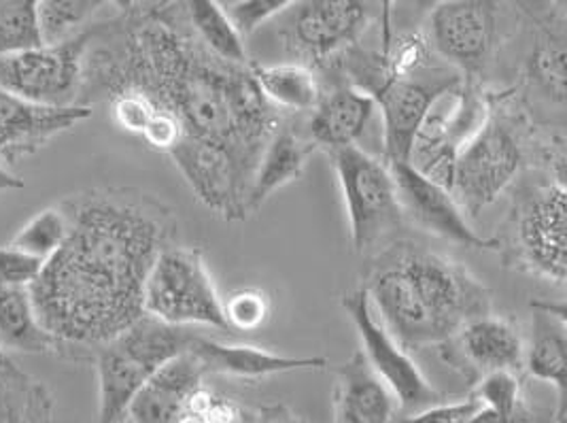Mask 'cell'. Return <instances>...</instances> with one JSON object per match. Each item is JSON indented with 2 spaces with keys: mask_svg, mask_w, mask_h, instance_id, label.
Wrapping results in <instances>:
<instances>
[{
  "mask_svg": "<svg viewBox=\"0 0 567 423\" xmlns=\"http://www.w3.org/2000/svg\"><path fill=\"white\" fill-rule=\"evenodd\" d=\"M132 90L179 122L183 134L226 149L254 177L261 152L281 128V115L249 73L215 58L196 39L183 2H128L94 22L83 62L79 106Z\"/></svg>",
  "mask_w": 567,
  "mask_h": 423,
  "instance_id": "cell-1",
  "label": "cell"
},
{
  "mask_svg": "<svg viewBox=\"0 0 567 423\" xmlns=\"http://www.w3.org/2000/svg\"><path fill=\"white\" fill-rule=\"evenodd\" d=\"M58 207L66 238L28 291L60 358L83 362L145 316L150 270L179 226L166 205L132 187L85 189Z\"/></svg>",
  "mask_w": 567,
  "mask_h": 423,
  "instance_id": "cell-2",
  "label": "cell"
},
{
  "mask_svg": "<svg viewBox=\"0 0 567 423\" xmlns=\"http://www.w3.org/2000/svg\"><path fill=\"white\" fill-rule=\"evenodd\" d=\"M374 316L404 351L444 344L493 313V293L465 266L409 240L381 249L361 286Z\"/></svg>",
  "mask_w": 567,
  "mask_h": 423,
  "instance_id": "cell-3",
  "label": "cell"
},
{
  "mask_svg": "<svg viewBox=\"0 0 567 423\" xmlns=\"http://www.w3.org/2000/svg\"><path fill=\"white\" fill-rule=\"evenodd\" d=\"M534 128L515 94H491V111L483 128L465 145L453 168L451 194L467 215L478 217L491 207L527 164Z\"/></svg>",
  "mask_w": 567,
  "mask_h": 423,
  "instance_id": "cell-4",
  "label": "cell"
},
{
  "mask_svg": "<svg viewBox=\"0 0 567 423\" xmlns=\"http://www.w3.org/2000/svg\"><path fill=\"white\" fill-rule=\"evenodd\" d=\"M566 177L525 182L497 238L504 262L518 272L564 286L567 277Z\"/></svg>",
  "mask_w": 567,
  "mask_h": 423,
  "instance_id": "cell-5",
  "label": "cell"
},
{
  "mask_svg": "<svg viewBox=\"0 0 567 423\" xmlns=\"http://www.w3.org/2000/svg\"><path fill=\"white\" fill-rule=\"evenodd\" d=\"M189 328L168 326L152 316L136 319L122 334L92 353L99 374L96 423H122L132 398L164 364L196 341Z\"/></svg>",
  "mask_w": 567,
  "mask_h": 423,
  "instance_id": "cell-6",
  "label": "cell"
},
{
  "mask_svg": "<svg viewBox=\"0 0 567 423\" xmlns=\"http://www.w3.org/2000/svg\"><path fill=\"white\" fill-rule=\"evenodd\" d=\"M143 311L177 328L230 332L224 300L200 247L171 245L155 258L145 283Z\"/></svg>",
  "mask_w": 567,
  "mask_h": 423,
  "instance_id": "cell-7",
  "label": "cell"
},
{
  "mask_svg": "<svg viewBox=\"0 0 567 423\" xmlns=\"http://www.w3.org/2000/svg\"><path fill=\"white\" fill-rule=\"evenodd\" d=\"M353 87L374 99L383 113V162H409L416 131L442 90L462 81L455 71H436L423 78L421 71L406 78H389L381 53H363L351 66Z\"/></svg>",
  "mask_w": 567,
  "mask_h": 423,
  "instance_id": "cell-8",
  "label": "cell"
},
{
  "mask_svg": "<svg viewBox=\"0 0 567 423\" xmlns=\"http://www.w3.org/2000/svg\"><path fill=\"white\" fill-rule=\"evenodd\" d=\"M491 111V92L460 81L432 101L416 136L409 164L423 177L451 192L457 156L483 128Z\"/></svg>",
  "mask_w": 567,
  "mask_h": 423,
  "instance_id": "cell-9",
  "label": "cell"
},
{
  "mask_svg": "<svg viewBox=\"0 0 567 423\" xmlns=\"http://www.w3.org/2000/svg\"><path fill=\"white\" fill-rule=\"evenodd\" d=\"M330 159L349 217L353 249L361 256L377 251L404 221L388 164L360 145L330 152Z\"/></svg>",
  "mask_w": 567,
  "mask_h": 423,
  "instance_id": "cell-10",
  "label": "cell"
},
{
  "mask_svg": "<svg viewBox=\"0 0 567 423\" xmlns=\"http://www.w3.org/2000/svg\"><path fill=\"white\" fill-rule=\"evenodd\" d=\"M94 24L75 37L16 53L0 60V90L50 109L79 106L83 85V62L92 41Z\"/></svg>",
  "mask_w": 567,
  "mask_h": 423,
  "instance_id": "cell-11",
  "label": "cell"
},
{
  "mask_svg": "<svg viewBox=\"0 0 567 423\" xmlns=\"http://www.w3.org/2000/svg\"><path fill=\"white\" fill-rule=\"evenodd\" d=\"M342 309L360 334V351L365 362L391 390L404 417L444 402V394L427 381L409 351L398 344L374 316L363 288L344 293Z\"/></svg>",
  "mask_w": 567,
  "mask_h": 423,
  "instance_id": "cell-12",
  "label": "cell"
},
{
  "mask_svg": "<svg viewBox=\"0 0 567 423\" xmlns=\"http://www.w3.org/2000/svg\"><path fill=\"white\" fill-rule=\"evenodd\" d=\"M427 41L462 80L481 85L499 43V4L489 0L440 2L430 18Z\"/></svg>",
  "mask_w": 567,
  "mask_h": 423,
  "instance_id": "cell-13",
  "label": "cell"
},
{
  "mask_svg": "<svg viewBox=\"0 0 567 423\" xmlns=\"http://www.w3.org/2000/svg\"><path fill=\"white\" fill-rule=\"evenodd\" d=\"M389 171L395 182L402 217L409 219L419 230L465 249H499L497 238L483 237L474 230L467 215L462 212V207L446 187L423 177L409 162L389 164Z\"/></svg>",
  "mask_w": 567,
  "mask_h": 423,
  "instance_id": "cell-14",
  "label": "cell"
},
{
  "mask_svg": "<svg viewBox=\"0 0 567 423\" xmlns=\"http://www.w3.org/2000/svg\"><path fill=\"white\" fill-rule=\"evenodd\" d=\"M289 43L317 66L330 71L336 60L360 45L370 27V9L358 0H312L296 4Z\"/></svg>",
  "mask_w": 567,
  "mask_h": 423,
  "instance_id": "cell-15",
  "label": "cell"
},
{
  "mask_svg": "<svg viewBox=\"0 0 567 423\" xmlns=\"http://www.w3.org/2000/svg\"><path fill=\"white\" fill-rule=\"evenodd\" d=\"M168 156L207 209L228 221L247 219L245 198L249 177L226 149L207 141L183 136Z\"/></svg>",
  "mask_w": 567,
  "mask_h": 423,
  "instance_id": "cell-16",
  "label": "cell"
},
{
  "mask_svg": "<svg viewBox=\"0 0 567 423\" xmlns=\"http://www.w3.org/2000/svg\"><path fill=\"white\" fill-rule=\"evenodd\" d=\"M440 349L444 362L474 383L491 372L520 374L525 360V341L518 326L497 313L467 321Z\"/></svg>",
  "mask_w": 567,
  "mask_h": 423,
  "instance_id": "cell-17",
  "label": "cell"
},
{
  "mask_svg": "<svg viewBox=\"0 0 567 423\" xmlns=\"http://www.w3.org/2000/svg\"><path fill=\"white\" fill-rule=\"evenodd\" d=\"M92 117V109H50L22 101L0 90V166L11 171L18 162L41 152L52 138L73 131Z\"/></svg>",
  "mask_w": 567,
  "mask_h": 423,
  "instance_id": "cell-18",
  "label": "cell"
},
{
  "mask_svg": "<svg viewBox=\"0 0 567 423\" xmlns=\"http://www.w3.org/2000/svg\"><path fill=\"white\" fill-rule=\"evenodd\" d=\"M205 376L203 364L187 349L138 390L122 423H179L192 396L205 385Z\"/></svg>",
  "mask_w": 567,
  "mask_h": 423,
  "instance_id": "cell-19",
  "label": "cell"
},
{
  "mask_svg": "<svg viewBox=\"0 0 567 423\" xmlns=\"http://www.w3.org/2000/svg\"><path fill=\"white\" fill-rule=\"evenodd\" d=\"M189 351L198 358L207 374L238 381H261L275 374L298 371H323L326 358H291L258 344L219 343L207 337H196Z\"/></svg>",
  "mask_w": 567,
  "mask_h": 423,
  "instance_id": "cell-20",
  "label": "cell"
},
{
  "mask_svg": "<svg viewBox=\"0 0 567 423\" xmlns=\"http://www.w3.org/2000/svg\"><path fill=\"white\" fill-rule=\"evenodd\" d=\"M374 111L377 103L372 96L347 81L334 80L330 90L323 87L321 101L312 111L307 138L328 154L353 147L365 133Z\"/></svg>",
  "mask_w": 567,
  "mask_h": 423,
  "instance_id": "cell-21",
  "label": "cell"
},
{
  "mask_svg": "<svg viewBox=\"0 0 567 423\" xmlns=\"http://www.w3.org/2000/svg\"><path fill=\"white\" fill-rule=\"evenodd\" d=\"M334 423H395L398 400L355 351L334 372Z\"/></svg>",
  "mask_w": 567,
  "mask_h": 423,
  "instance_id": "cell-22",
  "label": "cell"
},
{
  "mask_svg": "<svg viewBox=\"0 0 567 423\" xmlns=\"http://www.w3.org/2000/svg\"><path fill=\"white\" fill-rule=\"evenodd\" d=\"M532 339L525 343L523 369L557 390V413H567V313L566 305L532 302Z\"/></svg>",
  "mask_w": 567,
  "mask_h": 423,
  "instance_id": "cell-23",
  "label": "cell"
},
{
  "mask_svg": "<svg viewBox=\"0 0 567 423\" xmlns=\"http://www.w3.org/2000/svg\"><path fill=\"white\" fill-rule=\"evenodd\" d=\"M317 147L307 134L296 133L289 126H281L268 141L254 171L251 184L245 198V215L259 212L264 203L281 187L289 186L305 177L309 158Z\"/></svg>",
  "mask_w": 567,
  "mask_h": 423,
  "instance_id": "cell-24",
  "label": "cell"
},
{
  "mask_svg": "<svg viewBox=\"0 0 567 423\" xmlns=\"http://www.w3.org/2000/svg\"><path fill=\"white\" fill-rule=\"evenodd\" d=\"M540 24L534 52L527 62L525 80L550 103H566V11L564 7L550 22L536 18Z\"/></svg>",
  "mask_w": 567,
  "mask_h": 423,
  "instance_id": "cell-25",
  "label": "cell"
},
{
  "mask_svg": "<svg viewBox=\"0 0 567 423\" xmlns=\"http://www.w3.org/2000/svg\"><path fill=\"white\" fill-rule=\"evenodd\" d=\"M0 351L28 355L62 353L58 341L41 328L34 316L27 288H9L0 283Z\"/></svg>",
  "mask_w": 567,
  "mask_h": 423,
  "instance_id": "cell-26",
  "label": "cell"
},
{
  "mask_svg": "<svg viewBox=\"0 0 567 423\" xmlns=\"http://www.w3.org/2000/svg\"><path fill=\"white\" fill-rule=\"evenodd\" d=\"M249 73L261 96L275 109L315 111L323 94V83L315 69L305 64H258L249 62Z\"/></svg>",
  "mask_w": 567,
  "mask_h": 423,
  "instance_id": "cell-27",
  "label": "cell"
},
{
  "mask_svg": "<svg viewBox=\"0 0 567 423\" xmlns=\"http://www.w3.org/2000/svg\"><path fill=\"white\" fill-rule=\"evenodd\" d=\"M0 423H55L52 392L13 360L0 369Z\"/></svg>",
  "mask_w": 567,
  "mask_h": 423,
  "instance_id": "cell-28",
  "label": "cell"
},
{
  "mask_svg": "<svg viewBox=\"0 0 567 423\" xmlns=\"http://www.w3.org/2000/svg\"><path fill=\"white\" fill-rule=\"evenodd\" d=\"M183 16L187 20V27L192 28V32L196 34V39L215 58L234 66H249L245 39L236 32L221 2L217 0L183 2Z\"/></svg>",
  "mask_w": 567,
  "mask_h": 423,
  "instance_id": "cell-29",
  "label": "cell"
},
{
  "mask_svg": "<svg viewBox=\"0 0 567 423\" xmlns=\"http://www.w3.org/2000/svg\"><path fill=\"white\" fill-rule=\"evenodd\" d=\"M106 2L101 0H43L37 2V22L43 45L62 43L94 24Z\"/></svg>",
  "mask_w": 567,
  "mask_h": 423,
  "instance_id": "cell-30",
  "label": "cell"
},
{
  "mask_svg": "<svg viewBox=\"0 0 567 423\" xmlns=\"http://www.w3.org/2000/svg\"><path fill=\"white\" fill-rule=\"evenodd\" d=\"M470 396L476 398L481 406L489 409L504 423H534L520 374L516 372H491L476 381Z\"/></svg>",
  "mask_w": 567,
  "mask_h": 423,
  "instance_id": "cell-31",
  "label": "cell"
},
{
  "mask_svg": "<svg viewBox=\"0 0 567 423\" xmlns=\"http://www.w3.org/2000/svg\"><path fill=\"white\" fill-rule=\"evenodd\" d=\"M41 45L43 39L37 22V2L0 0V60Z\"/></svg>",
  "mask_w": 567,
  "mask_h": 423,
  "instance_id": "cell-32",
  "label": "cell"
},
{
  "mask_svg": "<svg viewBox=\"0 0 567 423\" xmlns=\"http://www.w3.org/2000/svg\"><path fill=\"white\" fill-rule=\"evenodd\" d=\"M66 217L60 207H50L34 215L27 226L11 238L7 245L30 254L43 262H48L66 238Z\"/></svg>",
  "mask_w": 567,
  "mask_h": 423,
  "instance_id": "cell-33",
  "label": "cell"
},
{
  "mask_svg": "<svg viewBox=\"0 0 567 423\" xmlns=\"http://www.w3.org/2000/svg\"><path fill=\"white\" fill-rule=\"evenodd\" d=\"M224 300V318L230 328V332H254L272 313V300L268 291L259 288H238Z\"/></svg>",
  "mask_w": 567,
  "mask_h": 423,
  "instance_id": "cell-34",
  "label": "cell"
},
{
  "mask_svg": "<svg viewBox=\"0 0 567 423\" xmlns=\"http://www.w3.org/2000/svg\"><path fill=\"white\" fill-rule=\"evenodd\" d=\"M293 0H236L221 2L228 20L233 22L236 32L245 39L254 34L261 24L281 16L284 11L293 9Z\"/></svg>",
  "mask_w": 567,
  "mask_h": 423,
  "instance_id": "cell-35",
  "label": "cell"
},
{
  "mask_svg": "<svg viewBox=\"0 0 567 423\" xmlns=\"http://www.w3.org/2000/svg\"><path fill=\"white\" fill-rule=\"evenodd\" d=\"M243 413L236 402L217 396L203 385L189 400L179 423H243Z\"/></svg>",
  "mask_w": 567,
  "mask_h": 423,
  "instance_id": "cell-36",
  "label": "cell"
},
{
  "mask_svg": "<svg viewBox=\"0 0 567 423\" xmlns=\"http://www.w3.org/2000/svg\"><path fill=\"white\" fill-rule=\"evenodd\" d=\"M45 262L24 254L11 245H2L0 247V283L9 286V288H30Z\"/></svg>",
  "mask_w": 567,
  "mask_h": 423,
  "instance_id": "cell-37",
  "label": "cell"
},
{
  "mask_svg": "<svg viewBox=\"0 0 567 423\" xmlns=\"http://www.w3.org/2000/svg\"><path fill=\"white\" fill-rule=\"evenodd\" d=\"M478 409H481V402L476 398L467 396L457 402L444 400L436 406H430L414 415H406L395 423H467Z\"/></svg>",
  "mask_w": 567,
  "mask_h": 423,
  "instance_id": "cell-38",
  "label": "cell"
},
{
  "mask_svg": "<svg viewBox=\"0 0 567 423\" xmlns=\"http://www.w3.org/2000/svg\"><path fill=\"white\" fill-rule=\"evenodd\" d=\"M183 128L179 126V122L166 113V111H157L154 120L150 122V126L145 128V133L141 134V138L154 147L157 152H164V154H171L183 138Z\"/></svg>",
  "mask_w": 567,
  "mask_h": 423,
  "instance_id": "cell-39",
  "label": "cell"
},
{
  "mask_svg": "<svg viewBox=\"0 0 567 423\" xmlns=\"http://www.w3.org/2000/svg\"><path fill=\"white\" fill-rule=\"evenodd\" d=\"M243 423H309L302 420L298 413L289 411L287 406L275 404V406H264L254 413H243Z\"/></svg>",
  "mask_w": 567,
  "mask_h": 423,
  "instance_id": "cell-40",
  "label": "cell"
},
{
  "mask_svg": "<svg viewBox=\"0 0 567 423\" xmlns=\"http://www.w3.org/2000/svg\"><path fill=\"white\" fill-rule=\"evenodd\" d=\"M27 184L22 177H18L13 171H7L0 166V192H13V189H24Z\"/></svg>",
  "mask_w": 567,
  "mask_h": 423,
  "instance_id": "cell-41",
  "label": "cell"
},
{
  "mask_svg": "<svg viewBox=\"0 0 567 423\" xmlns=\"http://www.w3.org/2000/svg\"><path fill=\"white\" fill-rule=\"evenodd\" d=\"M9 362H11V358H9L7 353H2V351H0V369H2V367H7Z\"/></svg>",
  "mask_w": 567,
  "mask_h": 423,
  "instance_id": "cell-42",
  "label": "cell"
}]
</instances>
